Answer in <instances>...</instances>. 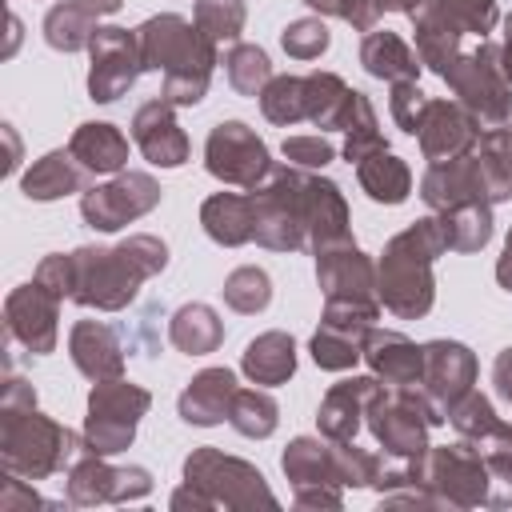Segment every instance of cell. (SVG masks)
Segmentation results:
<instances>
[{"label":"cell","mask_w":512,"mask_h":512,"mask_svg":"<svg viewBox=\"0 0 512 512\" xmlns=\"http://www.w3.org/2000/svg\"><path fill=\"white\" fill-rule=\"evenodd\" d=\"M444 8H448V16L464 28V36H488L492 28H496V20H500V12H496V0H440Z\"/></svg>","instance_id":"cell-50"},{"label":"cell","mask_w":512,"mask_h":512,"mask_svg":"<svg viewBox=\"0 0 512 512\" xmlns=\"http://www.w3.org/2000/svg\"><path fill=\"white\" fill-rule=\"evenodd\" d=\"M360 64H364L368 76L388 80V84H396V80H420V72H424L420 52L412 44H404V36H396L388 28L364 32V40H360Z\"/></svg>","instance_id":"cell-31"},{"label":"cell","mask_w":512,"mask_h":512,"mask_svg":"<svg viewBox=\"0 0 512 512\" xmlns=\"http://www.w3.org/2000/svg\"><path fill=\"white\" fill-rule=\"evenodd\" d=\"M204 168L232 188H256L272 176L276 160L268 144L244 120H220L204 140Z\"/></svg>","instance_id":"cell-13"},{"label":"cell","mask_w":512,"mask_h":512,"mask_svg":"<svg viewBox=\"0 0 512 512\" xmlns=\"http://www.w3.org/2000/svg\"><path fill=\"white\" fill-rule=\"evenodd\" d=\"M140 40V60L144 72H160V96L176 108H192L208 96L212 84V68L220 64L216 56V40H208L196 24H188L176 12H160L148 16L136 28Z\"/></svg>","instance_id":"cell-3"},{"label":"cell","mask_w":512,"mask_h":512,"mask_svg":"<svg viewBox=\"0 0 512 512\" xmlns=\"http://www.w3.org/2000/svg\"><path fill=\"white\" fill-rule=\"evenodd\" d=\"M500 68H504V76H508V84H512V12L504 16V40H500Z\"/></svg>","instance_id":"cell-58"},{"label":"cell","mask_w":512,"mask_h":512,"mask_svg":"<svg viewBox=\"0 0 512 512\" xmlns=\"http://www.w3.org/2000/svg\"><path fill=\"white\" fill-rule=\"evenodd\" d=\"M344 160L348 164H360L364 156L388 148L384 132H380V120H376V108L364 92H352V108H348V120H344Z\"/></svg>","instance_id":"cell-42"},{"label":"cell","mask_w":512,"mask_h":512,"mask_svg":"<svg viewBox=\"0 0 512 512\" xmlns=\"http://www.w3.org/2000/svg\"><path fill=\"white\" fill-rule=\"evenodd\" d=\"M336 244H352L348 200L336 180L312 172V180H308V252L316 256Z\"/></svg>","instance_id":"cell-27"},{"label":"cell","mask_w":512,"mask_h":512,"mask_svg":"<svg viewBox=\"0 0 512 512\" xmlns=\"http://www.w3.org/2000/svg\"><path fill=\"white\" fill-rule=\"evenodd\" d=\"M152 492V472L144 464L112 468L108 456L100 452H80L64 476V500L76 508H96V504H124V500H144Z\"/></svg>","instance_id":"cell-15"},{"label":"cell","mask_w":512,"mask_h":512,"mask_svg":"<svg viewBox=\"0 0 512 512\" xmlns=\"http://www.w3.org/2000/svg\"><path fill=\"white\" fill-rule=\"evenodd\" d=\"M504 140H508V152H512V128H504Z\"/></svg>","instance_id":"cell-60"},{"label":"cell","mask_w":512,"mask_h":512,"mask_svg":"<svg viewBox=\"0 0 512 512\" xmlns=\"http://www.w3.org/2000/svg\"><path fill=\"white\" fill-rule=\"evenodd\" d=\"M68 356H72L76 372L88 376L92 384L124 376V340L104 320H76L68 332Z\"/></svg>","instance_id":"cell-25"},{"label":"cell","mask_w":512,"mask_h":512,"mask_svg":"<svg viewBox=\"0 0 512 512\" xmlns=\"http://www.w3.org/2000/svg\"><path fill=\"white\" fill-rule=\"evenodd\" d=\"M356 180H360L364 196L376 204H404L412 196V168L388 148L364 156L356 164Z\"/></svg>","instance_id":"cell-35"},{"label":"cell","mask_w":512,"mask_h":512,"mask_svg":"<svg viewBox=\"0 0 512 512\" xmlns=\"http://www.w3.org/2000/svg\"><path fill=\"white\" fill-rule=\"evenodd\" d=\"M168 268V244L152 232H136L112 248L84 244L72 252V300L96 312H120L136 300L140 284Z\"/></svg>","instance_id":"cell-2"},{"label":"cell","mask_w":512,"mask_h":512,"mask_svg":"<svg viewBox=\"0 0 512 512\" xmlns=\"http://www.w3.org/2000/svg\"><path fill=\"white\" fill-rule=\"evenodd\" d=\"M168 340H172V348L184 352V356H208V352H216V348L224 344V320L216 316L212 304L192 300V304H184V308L172 312V320H168Z\"/></svg>","instance_id":"cell-34"},{"label":"cell","mask_w":512,"mask_h":512,"mask_svg":"<svg viewBox=\"0 0 512 512\" xmlns=\"http://www.w3.org/2000/svg\"><path fill=\"white\" fill-rule=\"evenodd\" d=\"M484 136V124L460 104V100H428L424 108V120H420V152L428 164H440V160H456V156H468Z\"/></svg>","instance_id":"cell-18"},{"label":"cell","mask_w":512,"mask_h":512,"mask_svg":"<svg viewBox=\"0 0 512 512\" xmlns=\"http://www.w3.org/2000/svg\"><path fill=\"white\" fill-rule=\"evenodd\" d=\"M32 280H40L48 292H56L60 300H72V252L64 256V252H48L40 264H36V272H32Z\"/></svg>","instance_id":"cell-52"},{"label":"cell","mask_w":512,"mask_h":512,"mask_svg":"<svg viewBox=\"0 0 512 512\" xmlns=\"http://www.w3.org/2000/svg\"><path fill=\"white\" fill-rule=\"evenodd\" d=\"M308 180L312 172L296 164H276L264 184L248 188L252 212H256L252 240L260 248H272V252L308 248Z\"/></svg>","instance_id":"cell-6"},{"label":"cell","mask_w":512,"mask_h":512,"mask_svg":"<svg viewBox=\"0 0 512 512\" xmlns=\"http://www.w3.org/2000/svg\"><path fill=\"white\" fill-rule=\"evenodd\" d=\"M48 500H40L36 488H28L24 476L16 472H4V484H0V512H28V508H44Z\"/></svg>","instance_id":"cell-53"},{"label":"cell","mask_w":512,"mask_h":512,"mask_svg":"<svg viewBox=\"0 0 512 512\" xmlns=\"http://www.w3.org/2000/svg\"><path fill=\"white\" fill-rule=\"evenodd\" d=\"M200 224L208 232L212 244L220 248H240L252 240L256 232V212H252V196L240 192H212L200 204Z\"/></svg>","instance_id":"cell-32"},{"label":"cell","mask_w":512,"mask_h":512,"mask_svg":"<svg viewBox=\"0 0 512 512\" xmlns=\"http://www.w3.org/2000/svg\"><path fill=\"white\" fill-rule=\"evenodd\" d=\"M292 492H296L292 500H296L300 508H332V512L344 508V496H340V488H332V484H296Z\"/></svg>","instance_id":"cell-54"},{"label":"cell","mask_w":512,"mask_h":512,"mask_svg":"<svg viewBox=\"0 0 512 512\" xmlns=\"http://www.w3.org/2000/svg\"><path fill=\"white\" fill-rule=\"evenodd\" d=\"M280 152H284L288 164H296L304 172H320V168H328L336 160V148H332V140L324 132L320 136H288L280 144Z\"/></svg>","instance_id":"cell-49"},{"label":"cell","mask_w":512,"mask_h":512,"mask_svg":"<svg viewBox=\"0 0 512 512\" xmlns=\"http://www.w3.org/2000/svg\"><path fill=\"white\" fill-rule=\"evenodd\" d=\"M236 372L232 368H204L196 372L180 400H176V412L184 424H196V428H212V424H224L228 420V404L236 396Z\"/></svg>","instance_id":"cell-28"},{"label":"cell","mask_w":512,"mask_h":512,"mask_svg":"<svg viewBox=\"0 0 512 512\" xmlns=\"http://www.w3.org/2000/svg\"><path fill=\"white\" fill-rule=\"evenodd\" d=\"M420 196L432 212H448V208H460V204H472V200H488L476 156L468 152V156H456V160L428 164L424 176H420Z\"/></svg>","instance_id":"cell-24"},{"label":"cell","mask_w":512,"mask_h":512,"mask_svg":"<svg viewBox=\"0 0 512 512\" xmlns=\"http://www.w3.org/2000/svg\"><path fill=\"white\" fill-rule=\"evenodd\" d=\"M448 236V252H480L492 240V204L488 200H472L448 212H436Z\"/></svg>","instance_id":"cell-38"},{"label":"cell","mask_w":512,"mask_h":512,"mask_svg":"<svg viewBox=\"0 0 512 512\" xmlns=\"http://www.w3.org/2000/svg\"><path fill=\"white\" fill-rule=\"evenodd\" d=\"M328 44H332V36H328V28H324L320 16L292 20V24H284V32H280V48H284L292 60H316V56L328 52Z\"/></svg>","instance_id":"cell-47"},{"label":"cell","mask_w":512,"mask_h":512,"mask_svg":"<svg viewBox=\"0 0 512 512\" xmlns=\"http://www.w3.org/2000/svg\"><path fill=\"white\" fill-rule=\"evenodd\" d=\"M428 100H432V96H424L420 80H396V84H392L388 108H392V120L400 124V132H408V136L420 132V120H424Z\"/></svg>","instance_id":"cell-48"},{"label":"cell","mask_w":512,"mask_h":512,"mask_svg":"<svg viewBox=\"0 0 512 512\" xmlns=\"http://www.w3.org/2000/svg\"><path fill=\"white\" fill-rule=\"evenodd\" d=\"M384 456L356 448V440H328V436H296L280 468L296 484H332V488H372L380 476Z\"/></svg>","instance_id":"cell-7"},{"label":"cell","mask_w":512,"mask_h":512,"mask_svg":"<svg viewBox=\"0 0 512 512\" xmlns=\"http://www.w3.org/2000/svg\"><path fill=\"white\" fill-rule=\"evenodd\" d=\"M376 300H324L320 328L308 340V352L316 368L324 372H348L356 360H364V336L380 320Z\"/></svg>","instance_id":"cell-12"},{"label":"cell","mask_w":512,"mask_h":512,"mask_svg":"<svg viewBox=\"0 0 512 512\" xmlns=\"http://www.w3.org/2000/svg\"><path fill=\"white\" fill-rule=\"evenodd\" d=\"M228 424L248 440H268L280 424V404L264 388H236L228 404Z\"/></svg>","instance_id":"cell-39"},{"label":"cell","mask_w":512,"mask_h":512,"mask_svg":"<svg viewBox=\"0 0 512 512\" xmlns=\"http://www.w3.org/2000/svg\"><path fill=\"white\" fill-rule=\"evenodd\" d=\"M260 112L268 124L276 128H292L300 120H308V88H304V76H272L260 92Z\"/></svg>","instance_id":"cell-41"},{"label":"cell","mask_w":512,"mask_h":512,"mask_svg":"<svg viewBox=\"0 0 512 512\" xmlns=\"http://www.w3.org/2000/svg\"><path fill=\"white\" fill-rule=\"evenodd\" d=\"M84 4H88L96 16H112V12H120V8H124V0H84Z\"/></svg>","instance_id":"cell-59"},{"label":"cell","mask_w":512,"mask_h":512,"mask_svg":"<svg viewBox=\"0 0 512 512\" xmlns=\"http://www.w3.org/2000/svg\"><path fill=\"white\" fill-rule=\"evenodd\" d=\"M88 180L92 176L80 168V160L68 148H52L40 160H32V168L20 176V192L36 204H48V200H64L72 192H84Z\"/></svg>","instance_id":"cell-29"},{"label":"cell","mask_w":512,"mask_h":512,"mask_svg":"<svg viewBox=\"0 0 512 512\" xmlns=\"http://www.w3.org/2000/svg\"><path fill=\"white\" fill-rule=\"evenodd\" d=\"M60 296L48 292L40 280H28L20 288L8 292L4 300V328L8 336L32 352V356H48L56 352V336H60Z\"/></svg>","instance_id":"cell-17"},{"label":"cell","mask_w":512,"mask_h":512,"mask_svg":"<svg viewBox=\"0 0 512 512\" xmlns=\"http://www.w3.org/2000/svg\"><path fill=\"white\" fill-rule=\"evenodd\" d=\"M224 304L232 312H244V316H256L272 304V276L256 264H244V268H232L224 276Z\"/></svg>","instance_id":"cell-44"},{"label":"cell","mask_w":512,"mask_h":512,"mask_svg":"<svg viewBox=\"0 0 512 512\" xmlns=\"http://www.w3.org/2000/svg\"><path fill=\"white\" fill-rule=\"evenodd\" d=\"M364 424L376 436V444L384 448V456H392V460H424L428 448H432L428 432L448 424V416L432 408V400L420 392V384H404V388L380 384L376 396L368 400Z\"/></svg>","instance_id":"cell-5"},{"label":"cell","mask_w":512,"mask_h":512,"mask_svg":"<svg viewBox=\"0 0 512 512\" xmlns=\"http://www.w3.org/2000/svg\"><path fill=\"white\" fill-rule=\"evenodd\" d=\"M492 384H496V396L512 408V348L496 352V360H492Z\"/></svg>","instance_id":"cell-55"},{"label":"cell","mask_w":512,"mask_h":512,"mask_svg":"<svg viewBox=\"0 0 512 512\" xmlns=\"http://www.w3.org/2000/svg\"><path fill=\"white\" fill-rule=\"evenodd\" d=\"M240 372L260 388H276V384L292 380V372H296V340L288 332H280V328L260 332L256 340H248V348L240 356Z\"/></svg>","instance_id":"cell-33"},{"label":"cell","mask_w":512,"mask_h":512,"mask_svg":"<svg viewBox=\"0 0 512 512\" xmlns=\"http://www.w3.org/2000/svg\"><path fill=\"white\" fill-rule=\"evenodd\" d=\"M420 484L432 492L436 508L468 512V508H492V468L488 456L472 440L456 444H432L420 464Z\"/></svg>","instance_id":"cell-8"},{"label":"cell","mask_w":512,"mask_h":512,"mask_svg":"<svg viewBox=\"0 0 512 512\" xmlns=\"http://www.w3.org/2000/svg\"><path fill=\"white\" fill-rule=\"evenodd\" d=\"M304 4L312 12H320V16H336V20L352 24L356 32H372L376 20H380L376 0H304Z\"/></svg>","instance_id":"cell-51"},{"label":"cell","mask_w":512,"mask_h":512,"mask_svg":"<svg viewBox=\"0 0 512 512\" xmlns=\"http://www.w3.org/2000/svg\"><path fill=\"white\" fill-rule=\"evenodd\" d=\"M448 252V236L440 216H420L404 232H396L380 260H376V284H380V304L400 316V320H420L436 304V276L432 264L436 256Z\"/></svg>","instance_id":"cell-4"},{"label":"cell","mask_w":512,"mask_h":512,"mask_svg":"<svg viewBox=\"0 0 512 512\" xmlns=\"http://www.w3.org/2000/svg\"><path fill=\"white\" fill-rule=\"evenodd\" d=\"M168 504H172L176 512H184V508H196V512H208V508H212V500H208V496H204V492H200L196 484H188V480H184V484H180V488L172 492V500H168Z\"/></svg>","instance_id":"cell-56"},{"label":"cell","mask_w":512,"mask_h":512,"mask_svg":"<svg viewBox=\"0 0 512 512\" xmlns=\"http://www.w3.org/2000/svg\"><path fill=\"white\" fill-rule=\"evenodd\" d=\"M304 88H308V120L320 132H340L344 120H348V108H352V92L356 88H348L344 76L324 72V68L308 72L304 76Z\"/></svg>","instance_id":"cell-36"},{"label":"cell","mask_w":512,"mask_h":512,"mask_svg":"<svg viewBox=\"0 0 512 512\" xmlns=\"http://www.w3.org/2000/svg\"><path fill=\"white\" fill-rule=\"evenodd\" d=\"M408 20H412V32H416V52H420V64L436 76H444L452 68V60L460 56V40H464V28L448 16V8L440 0H412L408 8Z\"/></svg>","instance_id":"cell-23"},{"label":"cell","mask_w":512,"mask_h":512,"mask_svg":"<svg viewBox=\"0 0 512 512\" xmlns=\"http://www.w3.org/2000/svg\"><path fill=\"white\" fill-rule=\"evenodd\" d=\"M316 284L324 300H376L380 304V284H376V260L352 244H336L316 252Z\"/></svg>","instance_id":"cell-20"},{"label":"cell","mask_w":512,"mask_h":512,"mask_svg":"<svg viewBox=\"0 0 512 512\" xmlns=\"http://www.w3.org/2000/svg\"><path fill=\"white\" fill-rule=\"evenodd\" d=\"M96 20H100V16H96L84 0H60V4H52L48 16H44V40H48V48H56V52H80V48H88L92 36L100 32Z\"/></svg>","instance_id":"cell-37"},{"label":"cell","mask_w":512,"mask_h":512,"mask_svg":"<svg viewBox=\"0 0 512 512\" xmlns=\"http://www.w3.org/2000/svg\"><path fill=\"white\" fill-rule=\"evenodd\" d=\"M364 364L380 384L404 388V384H420L424 376V344L408 340L396 328H376L364 336Z\"/></svg>","instance_id":"cell-22"},{"label":"cell","mask_w":512,"mask_h":512,"mask_svg":"<svg viewBox=\"0 0 512 512\" xmlns=\"http://www.w3.org/2000/svg\"><path fill=\"white\" fill-rule=\"evenodd\" d=\"M84 452V436L36 408V388L8 376L0 392V468L24 480H48Z\"/></svg>","instance_id":"cell-1"},{"label":"cell","mask_w":512,"mask_h":512,"mask_svg":"<svg viewBox=\"0 0 512 512\" xmlns=\"http://www.w3.org/2000/svg\"><path fill=\"white\" fill-rule=\"evenodd\" d=\"M440 80L452 88V96L484 128H500L512 116V84H508V76L500 68V44L496 40L484 36L472 52H460Z\"/></svg>","instance_id":"cell-11"},{"label":"cell","mask_w":512,"mask_h":512,"mask_svg":"<svg viewBox=\"0 0 512 512\" xmlns=\"http://www.w3.org/2000/svg\"><path fill=\"white\" fill-rule=\"evenodd\" d=\"M132 140L144 152V160L156 164V168H180L188 160V152H192L184 128L176 124V104H168L164 96L136 108V116H132Z\"/></svg>","instance_id":"cell-21"},{"label":"cell","mask_w":512,"mask_h":512,"mask_svg":"<svg viewBox=\"0 0 512 512\" xmlns=\"http://www.w3.org/2000/svg\"><path fill=\"white\" fill-rule=\"evenodd\" d=\"M496 284H500L504 292H512V228H508V236H504L500 260H496Z\"/></svg>","instance_id":"cell-57"},{"label":"cell","mask_w":512,"mask_h":512,"mask_svg":"<svg viewBox=\"0 0 512 512\" xmlns=\"http://www.w3.org/2000/svg\"><path fill=\"white\" fill-rule=\"evenodd\" d=\"M224 76L240 96H260L264 84L272 80V60H268V52L260 44H240L236 40L224 52Z\"/></svg>","instance_id":"cell-43"},{"label":"cell","mask_w":512,"mask_h":512,"mask_svg":"<svg viewBox=\"0 0 512 512\" xmlns=\"http://www.w3.org/2000/svg\"><path fill=\"white\" fill-rule=\"evenodd\" d=\"M160 204V184L148 172H116L104 184H88L80 192V216L96 232H120L132 220L148 216Z\"/></svg>","instance_id":"cell-14"},{"label":"cell","mask_w":512,"mask_h":512,"mask_svg":"<svg viewBox=\"0 0 512 512\" xmlns=\"http://www.w3.org/2000/svg\"><path fill=\"white\" fill-rule=\"evenodd\" d=\"M152 408V392L144 384H132L124 376L96 380L88 392V416H84V448L100 456H116L136 440L140 420Z\"/></svg>","instance_id":"cell-10"},{"label":"cell","mask_w":512,"mask_h":512,"mask_svg":"<svg viewBox=\"0 0 512 512\" xmlns=\"http://www.w3.org/2000/svg\"><path fill=\"white\" fill-rule=\"evenodd\" d=\"M380 380L368 372V376H348L340 384H332L316 408V428L320 436L328 440H356L360 424H364V412H368V400L376 396Z\"/></svg>","instance_id":"cell-26"},{"label":"cell","mask_w":512,"mask_h":512,"mask_svg":"<svg viewBox=\"0 0 512 512\" xmlns=\"http://www.w3.org/2000/svg\"><path fill=\"white\" fill-rule=\"evenodd\" d=\"M68 152L80 160L88 176H116L128 164V136L108 120H88L72 132Z\"/></svg>","instance_id":"cell-30"},{"label":"cell","mask_w":512,"mask_h":512,"mask_svg":"<svg viewBox=\"0 0 512 512\" xmlns=\"http://www.w3.org/2000/svg\"><path fill=\"white\" fill-rule=\"evenodd\" d=\"M184 480L196 484L212 508H232V512H256V508H276V492L268 488L264 472L240 456H228L212 444L192 448L184 456Z\"/></svg>","instance_id":"cell-9"},{"label":"cell","mask_w":512,"mask_h":512,"mask_svg":"<svg viewBox=\"0 0 512 512\" xmlns=\"http://www.w3.org/2000/svg\"><path fill=\"white\" fill-rule=\"evenodd\" d=\"M472 156H476V164H480L488 200H492V204L512 200V152H508V140H504V124H500V128H484V136H480V144L472 148Z\"/></svg>","instance_id":"cell-40"},{"label":"cell","mask_w":512,"mask_h":512,"mask_svg":"<svg viewBox=\"0 0 512 512\" xmlns=\"http://www.w3.org/2000/svg\"><path fill=\"white\" fill-rule=\"evenodd\" d=\"M448 424L464 436V440H484L496 424H500V416H496V408H492V400L484 396V392H476V388H468L452 408H448Z\"/></svg>","instance_id":"cell-46"},{"label":"cell","mask_w":512,"mask_h":512,"mask_svg":"<svg viewBox=\"0 0 512 512\" xmlns=\"http://www.w3.org/2000/svg\"><path fill=\"white\" fill-rule=\"evenodd\" d=\"M244 20H248L244 0H196V12H192V24L216 44H236L244 32Z\"/></svg>","instance_id":"cell-45"},{"label":"cell","mask_w":512,"mask_h":512,"mask_svg":"<svg viewBox=\"0 0 512 512\" xmlns=\"http://www.w3.org/2000/svg\"><path fill=\"white\" fill-rule=\"evenodd\" d=\"M476 384V352L460 340H428L424 344V376L420 392L432 400L436 412L448 416V408Z\"/></svg>","instance_id":"cell-19"},{"label":"cell","mask_w":512,"mask_h":512,"mask_svg":"<svg viewBox=\"0 0 512 512\" xmlns=\"http://www.w3.org/2000/svg\"><path fill=\"white\" fill-rule=\"evenodd\" d=\"M140 72H144V60H140L136 32L104 24L88 44V96L96 104H112L140 80Z\"/></svg>","instance_id":"cell-16"}]
</instances>
